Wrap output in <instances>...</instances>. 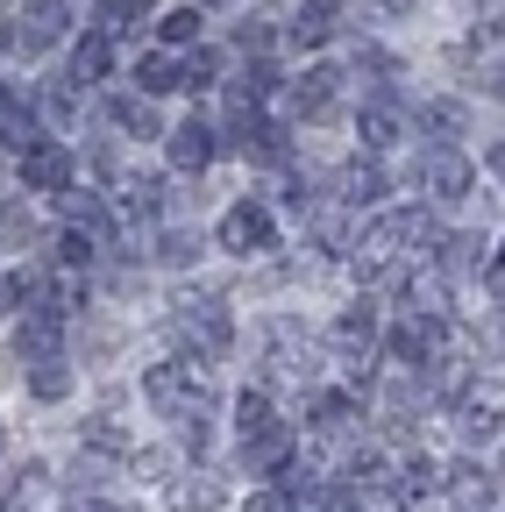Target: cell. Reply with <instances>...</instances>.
Listing matches in <instances>:
<instances>
[{
    "label": "cell",
    "mask_w": 505,
    "mask_h": 512,
    "mask_svg": "<svg viewBox=\"0 0 505 512\" xmlns=\"http://www.w3.org/2000/svg\"><path fill=\"white\" fill-rule=\"evenodd\" d=\"M143 399H150L164 420H178V427H200V420L214 413V392H207V370H200V363H150Z\"/></svg>",
    "instance_id": "1"
},
{
    "label": "cell",
    "mask_w": 505,
    "mask_h": 512,
    "mask_svg": "<svg viewBox=\"0 0 505 512\" xmlns=\"http://www.w3.org/2000/svg\"><path fill=\"white\" fill-rule=\"evenodd\" d=\"M171 328H178L185 342H193L200 356H221V349H228V335H235V328H228V306H221L214 292H200V299H178Z\"/></svg>",
    "instance_id": "2"
},
{
    "label": "cell",
    "mask_w": 505,
    "mask_h": 512,
    "mask_svg": "<svg viewBox=\"0 0 505 512\" xmlns=\"http://www.w3.org/2000/svg\"><path fill=\"white\" fill-rule=\"evenodd\" d=\"M271 207H257V200H242V207H228L221 214V249L228 256H257V249H271Z\"/></svg>",
    "instance_id": "3"
},
{
    "label": "cell",
    "mask_w": 505,
    "mask_h": 512,
    "mask_svg": "<svg viewBox=\"0 0 505 512\" xmlns=\"http://www.w3.org/2000/svg\"><path fill=\"white\" fill-rule=\"evenodd\" d=\"M65 29H72V8H65V0H29L22 22H15V50L36 57V50H50L57 36H65Z\"/></svg>",
    "instance_id": "4"
},
{
    "label": "cell",
    "mask_w": 505,
    "mask_h": 512,
    "mask_svg": "<svg viewBox=\"0 0 505 512\" xmlns=\"http://www.w3.org/2000/svg\"><path fill=\"white\" fill-rule=\"evenodd\" d=\"M505 420V384L498 377H484V384H470V392L456 399V427L470 434V441H484L491 427Z\"/></svg>",
    "instance_id": "5"
},
{
    "label": "cell",
    "mask_w": 505,
    "mask_h": 512,
    "mask_svg": "<svg viewBox=\"0 0 505 512\" xmlns=\"http://www.w3.org/2000/svg\"><path fill=\"white\" fill-rule=\"evenodd\" d=\"M22 178H29L36 192H72V150H65V143H43V136H36V143L22 150Z\"/></svg>",
    "instance_id": "6"
},
{
    "label": "cell",
    "mask_w": 505,
    "mask_h": 512,
    "mask_svg": "<svg viewBox=\"0 0 505 512\" xmlns=\"http://www.w3.org/2000/svg\"><path fill=\"white\" fill-rule=\"evenodd\" d=\"M420 178H427V192H434V200H470V185H477L470 157H456V150H427Z\"/></svg>",
    "instance_id": "7"
},
{
    "label": "cell",
    "mask_w": 505,
    "mask_h": 512,
    "mask_svg": "<svg viewBox=\"0 0 505 512\" xmlns=\"http://www.w3.org/2000/svg\"><path fill=\"white\" fill-rule=\"evenodd\" d=\"M392 363H406V370H420V363H434V349H441V320L434 313H413L406 328H392Z\"/></svg>",
    "instance_id": "8"
},
{
    "label": "cell",
    "mask_w": 505,
    "mask_h": 512,
    "mask_svg": "<svg viewBox=\"0 0 505 512\" xmlns=\"http://www.w3.org/2000/svg\"><path fill=\"white\" fill-rule=\"evenodd\" d=\"M271 377H285V384H306V377H313V349L299 342L292 320H278V328H271Z\"/></svg>",
    "instance_id": "9"
},
{
    "label": "cell",
    "mask_w": 505,
    "mask_h": 512,
    "mask_svg": "<svg viewBox=\"0 0 505 512\" xmlns=\"http://www.w3.org/2000/svg\"><path fill=\"white\" fill-rule=\"evenodd\" d=\"M214 150H221V143H214V128H207V121L171 128V164H178V171H207V164H214Z\"/></svg>",
    "instance_id": "10"
},
{
    "label": "cell",
    "mask_w": 505,
    "mask_h": 512,
    "mask_svg": "<svg viewBox=\"0 0 505 512\" xmlns=\"http://www.w3.org/2000/svg\"><path fill=\"white\" fill-rule=\"evenodd\" d=\"M15 349H22L29 363H57V349H65V328H57V320H43V313H29L22 335H15Z\"/></svg>",
    "instance_id": "11"
},
{
    "label": "cell",
    "mask_w": 505,
    "mask_h": 512,
    "mask_svg": "<svg viewBox=\"0 0 505 512\" xmlns=\"http://www.w3.org/2000/svg\"><path fill=\"white\" fill-rule=\"evenodd\" d=\"M235 434H242V448H249V441H264V434H278L271 392H242V399H235Z\"/></svg>",
    "instance_id": "12"
},
{
    "label": "cell",
    "mask_w": 505,
    "mask_h": 512,
    "mask_svg": "<svg viewBox=\"0 0 505 512\" xmlns=\"http://www.w3.org/2000/svg\"><path fill=\"white\" fill-rule=\"evenodd\" d=\"M356 128H363V143H370V150H392V143L406 136V114H399L392 100H377V107H363Z\"/></svg>",
    "instance_id": "13"
},
{
    "label": "cell",
    "mask_w": 505,
    "mask_h": 512,
    "mask_svg": "<svg viewBox=\"0 0 505 512\" xmlns=\"http://www.w3.org/2000/svg\"><path fill=\"white\" fill-rule=\"evenodd\" d=\"M107 64H114V43L93 29V36H79V50H72V86H93V79H107Z\"/></svg>",
    "instance_id": "14"
},
{
    "label": "cell",
    "mask_w": 505,
    "mask_h": 512,
    "mask_svg": "<svg viewBox=\"0 0 505 512\" xmlns=\"http://www.w3.org/2000/svg\"><path fill=\"white\" fill-rule=\"evenodd\" d=\"M335 93H342V72H328V64H321V72H306L299 79V114H313V121L335 114Z\"/></svg>",
    "instance_id": "15"
},
{
    "label": "cell",
    "mask_w": 505,
    "mask_h": 512,
    "mask_svg": "<svg viewBox=\"0 0 505 512\" xmlns=\"http://www.w3.org/2000/svg\"><path fill=\"white\" fill-rule=\"evenodd\" d=\"M449 491H456L463 512H484V505H491V470H484V463H456V470H449Z\"/></svg>",
    "instance_id": "16"
},
{
    "label": "cell",
    "mask_w": 505,
    "mask_h": 512,
    "mask_svg": "<svg viewBox=\"0 0 505 512\" xmlns=\"http://www.w3.org/2000/svg\"><path fill=\"white\" fill-rule=\"evenodd\" d=\"M420 128H434V143L449 150V143L463 136V107H456V100H427V107H420Z\"/></svg>",
    "instance_id": "17"
},
{
    "label": "cell",
    "mask_w": 505,
    "mask_h": 512,
    "mask_svg": "<svg viewBox=\"0 0 505 512\" xmlns=\"http://www.w3.org/2000/svg\"><path fill=\"white\" fill-rule=\"evenodd\" d=\"M484 264V235H441V271H477Z\"/></svg>",
    "instance_id": "18"
},
{
    "label": "cell",
    "mask_w": 505,
    "mask_h": 512,
    "mask_svg": "<svg viewBox=\"0 0 505 512\" xmlns=\"http://www.w3.org/2000/svg\"><path fill=\"white\" fill-rule=\"evenodd\" d=\"M335 342H342V349H370V342H377V313H370V306H349V313L335 320Z\"/></svg>",
    "instance_id": "19"
},
{
    "label": "cell",
    "mask_w": 505,
    "mask_h": 512,
    "mask_svg": "<svg viewBox=\"0 0 505 512\" xmlns=\"http://www.w3.org/2000/svg\"><path fill=\"white\" fill-rule=\"evenodd\" d=\"M306 235L321 242V249H349V214H342V207H313Z\"/></svg>",
    "instance_id": "20"
},
{
    "label": "cell",
    "mask_w": 505,
    "mask_h": 512,
    "mask_svg": "<svg viewBox=\"0 0 505 512\" xmlns=\"http://www.w3.org/2000/svg\"><path fill=\"white\" fill-rule=\"evenodd\" d=\"M342 200H349V207H370V200H385V171H377V164H356V171L342 178Z\"/></svg>",
    "instance_id": "21"
},
{
    "label": "cell",
    "mask_w": 505,
    "mask_h": 512,
    "mask_svg": "<svg viewBox=\"0 0 505 512\" xmlns=\"http://www.w3.org/2000/svg\"><path fill=\"white\" fill-rule=\"evenodd\" d=\"M335 22H342V15L328 8V0H313V8H299L292 36H299V43H328V36H335Z\"/></svg>",
    "instance_id": "22"
},
{
    "label": "cell",
    "mask_w": 505,
    "mask_h": 512,
    "mask_svg": "<svg viewBox=\"0 0 505 512\" xmlns=\"http://www.w3.org/2000/svg\"><path fill=\"white\" fill-rule=\"evenodd\" d=\"M0 143H36V128H29V107L15 100V93H0Z\"/></svg>",
    "instance_id": "23"
},
{
    "label": "cell",
    "mask_w": 505,
    "mask_h": 512,
    "mask_svg": "<svg viewBox=\"0 0 505 512\" xmlns=\"http://www.w3.org/2000/svg\"><path fill=\"white\" fill-rule=\"evenodd\" d=\"M114 128H129V136H157V114H150V100H143V93L114 100Z\"/></svg>",
    "instance_id": "24"
},
{
    "label": "cell",
    "mask_w": 505,
    "mask_h": 512,
    "mask_svg": "<svg viewBox=\"0 0 505 512\" xmlns=\"http://www.w3.org/2000/svg\"><path fill=\"white\" fill-rule=\"evenodd\" d=\"M136 86H143V93H171V86H178V64H171L164 50H150V57L136 64Z\"/></svg>",
    "instance_id": "25"
},
{
    "label": "cell",
    "mask_w": 505,
    "mask_h": 512,
    "mask_svg": "<svg viewBox=\"0 0 505 512\" xmlns=\"http://www.w3.org/2000/svg\"><path fill=\"white\" fill-rule=\"evenodd\" d=\"M214 505H221V477H200V484L185 477L178 484V512H214Z\"/></svg>",
    "instance_id": "26"
},
{
    "label": "cell",
    "mask_w": 505,
    "mask_h": 512,
    "mask_svg": "<svg viewBox=\"0 0 505 512\" xmlns=\"http://www.w3.org/2000/svg\"><path fill=\"white\" fill-rule=\"evenodd\" d=\"M29 392H36V399H65V392H72V370H65V363H36V370H29Z\"/></svg>",
    "instance_id": "27"
},
{
    "label": "cell",
    "mask_w": 505,
    "mask_h": 512,
    "mask_svg": "<svg viewBox=\"0 0 505 512\" xmlns=\"http://www.w3.org/2000/svg\"><path fill=\"white\" fill-rule=\"evenodd\" d=\"M178 86H185V93H207V86H214V50L178 57Z\"/></svg>",
    "instance_id": "28"
},
{
    "label": "cell",
    "mask_w": 505,
    "mask_h": 512,
    "mask_svg": "<svg viewBox=\"0 0 505 512\" xmlns=\"http://www.w3.org/2000/svg\"><path fill=\"white\" fill-rule=\"evenodd\" d=\"M313 512H363V491L356 484H321L313 491Z\"/></svg>",
    "instance_id": "29"
},
{
    "label": "cell",
    "mask_w": 505,
    "mask_h": 512,
    "mask_svg": "<svg viewBox=\"0 0 505 512\" xmlns=\"http://www.w3.org/2000/svg\"><path fill=\"white\" fill-rule=\"evenodd\" d=\"M420 491H434V463L427 456H406L399 463V498H420Z\"/></svg>",
    "instance_id": "30"
},
{
    "label": "cell",
    "mask_w": 505,
    "mask_h": 512,
    "mask_svg": "<svg viewBox=\"0 0 505 512\" xmlns=\"http://www.w3.org/2000/svg\"><path fill=\"white\" fill-rule=\"evenodd\" d=\"M164 43H200V8H171L164 15Z\"/></svg>",
    "instance_id": "31"
},
{
    "label": "cell",
    "mask_w": 505,
    "mask_h": 512,
    "mask_svg": "<svg viewBox=\"0 0 505 512\" xmlns=\"http://www.w3.org/2000/svg\"><path fill=\"white\" fill-rule=\"evenodd\" d=\"M0 242H8V249H22V242H36V221H29L22 207H0Z\"/></svg>",
    "instance_id": "32"
},
{
    "label": "cell",
    "mask_w": 505,
    "mask_h": 512,
    "mask_svg": "<svg viewBox=\"0 0 505 512\" xmlns=\"http://www.w3.org/2000/svg\"><path fill=\"white\" fill-rule=\"evenodd\" d=\"M86 448H107V456H121V448H129V434H121L114 420H86Z\"/></svg>",
    "instance_id": "33"
},
{
    "label": "cell",
    "mask_w": 505,
    "mask_h": 512,
    "mask_svg": "<svg viewBox=\"0 0 505 512\" xmlns=\"http://www.w3.org/2000/svg\"><path fill=\"white\" fill-rule=\"evenodd\" d=\"M93 249H100V242H86V235H65V242H57V264H65V271H86V264H93Z\"/></svg>",
    "instance_id": "34"
},
{
    "label": "cell",
    "mask_w": 505,
    "mask_h": 512,
    "mask_svg": "<svg viewBox=\"0 0 505 512\" xmlns=\"http://www.w3.org/2000/svg\"><path fill=\"white\" fill-rule=\"evenodd\" d=\"M129 207H136V214H157V207H164V185H157V178H129Z\"/></svg>",
    "instance_id": "35"
},
{
    "label": "cell",
    "mask_w": 505,
    "mask_h": 512,
    "mask_svg": "<svg viewBox=\"0 0 505 512\" xmlns=\"http://www.w3.org/2000/svg\"><path fill=\"white\" fill-rule=\"evenodd\" d=\"M235 43H242V50H271V15H249V22L235 29Z\"/></svg>",
    "instance_id": "36"
},
{
    "label": "cell",
    "mask_w": 505,
    "mask_h": 512,
    "mask_svg": "<svg viewBox=\"0 0 505 512\" xmlns=\"http://www.w3.org/2000/svg\"><path fill=\"white\" fill-rule=\"evenodd\" d=\"M242 512H299V498H292V491H249Z\"/></svg>",
    "instance_id": "37"
},
{
    "label": "cell",
    "mask_w": 505,
    "mask_h": 512,
    "mask_svg": "<svg viewBox=\"0 0 505 512\" xmlns=\"http://www.w3.org/2000/svg\"><path fill=\"white\" fill-rule=\"evenodd\" d=\"M157 256H164V264H185V256H200V242H193V235H164Z\"/></svg>",
    "instance_id": "38"
},
{
    "label": "cell",
    "mask_w": 505,
    "mask_h": 512,
    "mask_svg": "<svg viewBox=\"0 0 505 512\" xmlns=\"http://www.w3.org/2000/svg\"><path fill=\"white\" fill-rule=\"evenodd\" d=\"M363 512H406L399 491H363Z\"/></svg>",
    "instance_id": "39"
},
{
    "label": "cell",
    "mask_w": 505,
    "mask_h": 512,
    "mask_svg": "<svg viewBox=\"0 0 505 512\" xmlns=\"http://www.w3.org/2000/svg\"><path fill=\"white\" fill-rule=\"evenodd\" d=\"M15 299H22V278H8V271H0V313H8Z\"/></svg>",
    "instance_id": "40"
},
{
    "label": "cell",
    "mask_w": 505,
    "mask_h": 512,
    "mask_svg": "<svg viewBox=\"0 0 505 512\" xmlns=\"http://www.w3.org/2000/svg\"><path fill=\"white\" fill-rule=\"evenodd\" d=\"M65 512H114V505H100V498H72Z\"/></svg>",
    "instance_id": "41"
},
{
    "label": "cell",
    "mask_w": 505,
    "mask_h": 512,
    "mask_svg": "<svg viewBox=\"0 0 505 512\" xmlns=\"http://www.w3.org/2000/svg\"><path fill=\"white\" fill-rule=\"evenodd\" d=\"M491 292L505 299V256H498V264H491Z\"/></svg>",
    "instance_id": "42"
},
{
    "label": "cell",
    "mask_w": 505,
    "mask_h": 512,
    "mask_svg": "<svg viewBox=\"0 0 505 512\" xmlns=\"http://www.w3.org/2000/svg\"><path fill=\"white\" fill-rule=\"evenodd\" d=\"M377 8H392V15H406V8H420V0H377Z\"/></svg>",
    "instance_id": "43"
},
{
    "label": "cell",
    "mask_w": 505,
    "mask_h": 512,
    "mask_svg": "<svg viewBox=\"0 0 505 512\" xmlns=\"http://www.w3.org/2000/svg\"><path fill=\"white\" fill-rule=\"evenodd\" d=\"M491 93H498V100H505V64H498V72H491Z\"/></svg>",
    "instance_id": "44"
},
{
    "label": "cell",
    "mask_w": 505,
    "mask_h": 512,
    "mask_svg": "<svg viewBox=\"0 0 505 512\" xmlns=\"http://www.w3.org/2000/svg\"><path fill=\"white\" fill-rule=\"evenodd\" d=\"M0 448H8V427H0Z\"/></svg>",
    "instance_id": "45"
}]
</instances>
